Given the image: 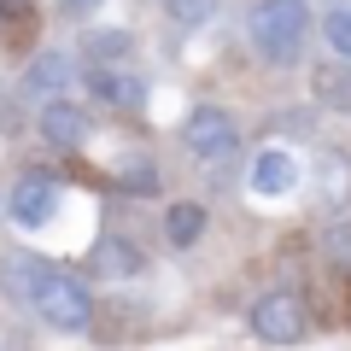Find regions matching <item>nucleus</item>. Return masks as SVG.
<instances>
[{
  "mask_svg": "<svg viewBox=\"0 0 351 351\" xmlns=\"http://www.w3.org/2000/svg\"><path fill=\"white\" fill-rule=\"evenodd\" d=\"M246 36L269 64H293L311 36V0H258L246 12Z\"/></svg>",
  "mask_w": 351,
  "mask_h": 351,
  "instance_id": "obj_1",
  "label": "nucleus"
},
{
  "mask_svg": "<svg viewBox=\"0 0 351 351\" xmlns=\"http://www.w3.org/2000/svg\"><path fill=\"white\" fill-rule=\"evenodd\" d=\"M29 311H36L53 334H88V322H94L88 287L71 276V269H59V263H41L36 287H29Z\"/></svg>",
  "mask_w": 351,
  "mask_h": 351,
  "instance_id": "obj_2",
  "label": "nucleus"
},
{
  "mask_svg": "<svg viewBox=\"0 0 351 351\" xmlns=\"http://www.w3.org/2000/svg\"><path fill=\"white\" fill-rule=\"evenodd\" d=\"M246 328L263 346H299V339L311 334V304H304L299 293H263V299L252 304Z\"/></svg>",
  "mask_w": 351,
  "mask_h": 351,
  "instance_id": "obj_3",
  "label": "nucleus"
},
{
  "mask_svg": "<svg viewBox=\"0 0 351 351\" xmlns=\"http://www.w3.org/2000/svg\"><path fill=\"white\" fill-rule=\"evenodd\" d=\"M182 141H188V152L199 164H223V158H234V147H240V123L223 106H193L188 123H182Z\"/></svg>",
  "mask_w": 351,
  "mask_h": 351,
  "instance_id": "obj_4",
  "label": "nucleus"
},
{
  "mask_svg": "<svg viewBox=\"0 0 351 351\" xmlns=\"http://www.w3.org/2000/svg\"><path fill=\"white\" fill-rule=\"evenodd\" d=\"M6 211H12L18 228H41L53 211H59V176L47 170H24L12 182V199H6Z\"/></svg>",
  "mask_w": 351,
  "mask_h": 351,
  "instance_id": "obj_5",
  "label": "nucleus"
},
{
  "mask_svg": "<svg viewBox=\"0 0 351 351\" xmlns=\"http://www.w3.org/2000/svg\"><path fill=\"white\" fill-rule=\"evenodd\" d=\"M71 71H76L71 53L47 47V53H36V59L24 64V76H18V94H24V100L53 106V100H64V88H71Z\"/></svg>",
  "mask_w": 351,
  "mask_h": 351,
  "instance_id": "obj_6",
  "label": "nucleus"
},
{
  "mask_svg": "<svg viewBox=\"0 0 351 351\" xmlns=\"http://www.w3.org/2000/svg\"><path fill=\"white\" fill-rule=\"evenodd\" d=\"M36 129H41V141H47L53 152H82L88 135H94V117H88L76 100H53V106H41Z\"/></svg>",
  "mask_w": 351,
  "mask_h": 351,
  "instance_id": "obj_7",
  "label": "nucleus"
},
{
  "mask_svg": "<svg viewBox=\"0 0 351 351\" xmlns=\"http://www.w3.org/2000/svg\"><path fill=\"white\" fill-rule=\"evenodd\" d=\"M88 88H94V100L106 112H141L147 106V82H141L129 64H100V71H88Z\"/></svg>",
  "mask_w": 351,
  "mask_h": 351,
  "instance_id": "obj_8",
  "label": "nucleus"
},
{
  "mask_svg": "<svg viewBox=\"0 0 351 351\" xmlns=\"http://www.w3.org/2000/svg\"><path fill=\"white\" fill-rule=\"evenodd\" d=\"M293 182H299V164H293V152L263 147L258 164H252V188H258L263 199H281V193H293Z\"/></svg>",
  "mask_w": 351,
  "mask_h": 351,
  "instance_id": "obj_9",
  "label": "nucleus"
},
{
  "mask_svg": "<svg viewBox=\"0 0 351 351\" xmlns=\"http://www.w3.org/2000/svg\"><path fill=\"white\" fill-rule=\"evenodd\" d=\"M141 269H147V258H141L123 234H106L100 246H94V276H106V281H135Z\"/></svg>",
  "mask_w": 351,
  "mask_h": 351,
  "instance_id": "obj_10",
  "label": "nucleus"
},
{
  "mask_svg": "<svg viewBox=\"0 0 351 351\" xmlns=\"http://www.w3.org/2000/svg\"><path fill=\"white\" fill-rule=\"evenodd\" d=\"M205 228H211V217H205V205H199V199H182V205H170V211H164V240H170L176 252L199 246Z\"/></svg>",
  "mask_w": 351,
  "mask_h": 351,
  "instance_id": "obj_11",
  "label": "nucleus"
},
{
  "mask_svg": "<svg viewBox=\"0 0 351 351\" xmlns=\"http://www.w3.org/2000/svg\"><path fill=\"white\" fill-rule=\"evenodd\" d=\"M316 182H322V199L328 205H351V152L322 147V152H316Z\"/></svg>",
  "mask_w": 351,
  "mask_h": 351,
  "instance_id": "obj_12",
  "label": "nucleus"
},
{
  "mask_svg": "<svg viewBox=\"0 0 351 351\" xmlns=\"http://www.w3.org/2000/svg\"><path fill=\"white\" fill-rule=\"evenodd\" d=\"M129 53H135L129 29H88V36H82V59H88V71H100V64H123Z\"/></svg>",
  "mask_w": 351,
  "mask_h": 351,
  "instance_id": "obj_13",
  "label": "nucleus"
},
{
  "mask_svg": "<svg viewBox=\"0 0 351 351\" xmlns=\"http://www.w3.org/2000/svg\"><path fill=\"white\" fill-rule=\"evenodd\" d=\"M311 88H316V100H322V106H334V112H351V64H346V59L316 64Z\"/></svg>",
  "mask_w": 351,
  "mask_h": 351,
  "instance_id": "obj_14",
  "label": "nucleus"
},
{
  "mask_svg": "<svg viewBox=\"0 0 351 351\" xmlns=\"http://www.w3.org/2000/svg\"><path fill=\"white\" fill-rule=\"evenodd\" d=\"M41 263L47 258H29V252H6V258H0V287H6V299L29 304V287H36Z\"/></svg>",
  "mask_w": 351,
  "mask_h": 351,
  "instance_id": "obj_15",
  "label": "nucleus"
},
{
  "mask_svg": "<svg viewBox=\"0 0 351 351\" xmlns=\"http://www.w3.org/2000/svg\"><path fill=\"white\" fill-rule=\"evenodd\" d=\"M117 182H123L129 193H158V164H152L147 152H129V158L117 164Z\"/></svg>",
  "mask_w": 351,
  "mask_h": 351,
  "instance_id": "obj_16",
  "label": "nucleus"
},
{
  "mask_svg": "<svg viewBox=\"0 0 351 351\" xmlns=\"http://www.w3.org/2000/svg\"><path fill=\"white\" fill-rule=\"evenodd\" d=\"M322 41L334 47V59L351 64V6H334V12L322 18Z\"/></svg>",
  "mask_w": 351,
  "mask_h": 351,
  "instance_id": "obj_17",
  "label": "nucleus"
},
{
  "mask_svg": "<svg viewBox=\"0 0 351 351\" xmlns=\"http://www.w3.org/2000/svg\"><path fill=\"white\" fill-rule=\"evenodd\" d=\"M158 6H164L182 29H199V24H211V18H217V0H158Z\"/></svg>",
  "mask_w": 351,
  "mask_h": 351,
  "instance_id": "obj_18",
  "label": "nucleus"
},
{
  "mask_svg": "<svg viewBox=\"0 0 351 351\" xmlns=\"http://www.w3.org/2000/svg\"><path fill=\"white\" fill-rule=\"evenodd\" d=\"M29 18H36V0H0V29L29 24Z\"/></svg>",
  "mask_w": 351,
  "mask_h": 351,
  "instance_id": "obj_19",
  "label": "nucleus"
},
{
  "mask_svg": "<svg viewBox=\"0 0 351 351\" xmlns=\"http://www.w3.org/2000/svg\"><path fill=\"white\" fill-rule=\"evenodd\" d=\"M94 6H100V0H59V12H71V18H88Z\"/></svg>",
  "mask_w": 351,
  "mask_h": 351,
  "instance_id": "obj_20",
  "label": "nucleus"
},
{
  "mask_svg": "<svg viewBox=\"0 0 351 351\" xmlns=\"http://www.w3.org/2000/svg\"><path fill=\"white\" fill-rule=\"evenodd\" d=\"M328 246H334V252H346V258H351V223H346V228H334V234H328Z\"/></svg>",
  "mask_w": 351,
  "mask_h": 351,
  "instance_id": "obj_21",
  "label": "nucleus"
},
{
  "mask_svg": "<svg viewBox=\"0 0 351 351\" xmlns=\"http://www.w3.org/2000/svg\"><path fill=\"white\" fill-rule=\"evenodd\" d=\"M0 211H6V199H0Z\"/></svg>",
  "mask_w": 351,
  "mask_h": 351,
  "instance_id": "obj_22",
  "label": "nucleus"
}]
</instances>
